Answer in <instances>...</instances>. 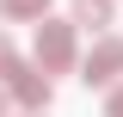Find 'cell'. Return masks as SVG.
<instances>
[{
  "instance_id": "cell-6",
  "label": "cell",
  "mask_w": 123,
  "mask_h": 117,
  "mask_svg": "<svg viewBox=\"0 0 123 117\" xmlns=\"http://www.w3.org/2000/svg\"><path fill=\"white\" fill-rule=\"evenodd\" d=\"M12 62H18V49H12V37H6V31H0V74L12 68Z\"/></svg>"
},
{
  "instance_id": "cell-9",
  "label": "cell",
  "mask_w": 123,
  "mask_h": 117,
  "mask_svg": "<svg viewBox=\"0 0 123 117\" xmlns=\"http://www.w3.org/2000/svg\"><path fill=\"white\" fill-rule=\"evenodd\" d=\"M25 117H43V111H25Z\"/></svg>"
},
{
  "instance_id": "cell-1",
  "label": "cell",
  "mask_w": 123,
  "mask_h": 117,
  "mask_svg": "<svg viewBox=\"0 0 123 117\" xmlns=\"http://www.w3.org/2000/svg\"><path fill=\"white\" fill-rule=\"evenodd\" d=\"M74 68V25L68 19H43L37 25V74H68Z\"/></svg>"
},
{
  "instance_id": "cell-3",
  "label": "cell",
  "mask_w": 123,
  "mask_h": 117,
  "mask_svg": "<svg viewBox=\"0 0 123 117\" xmlns=\"http://www.w3.org/2000/svg\"><path fill=\"white\" fill-rule=\"evenodd\" d=\"M117 74H123V37H98V43L86 49V62H80V80L86 86H117Z\"/></svg>"
},
{
  "instance_id": "cell-8",
  "label": "cell",
  "mask_w": 123,
  "mask_h": 117,
  "mask_svg": "<svg viewBox=\"0 0 123 117\" xmlns=\"http://www.w3.org/2000/svg\"><path fill=\"white\" fill-rule=\"evenodd\" d=\"M6 111H12V99H6V92H0V117H6Z\"/></svg>"
},
{
  "instance_id": "cell-2",
  "label": "cell",
  "mask_w": 123,
  "mask_h": 117,
  "mask_svg": "<svg viewBox=\"0 0 123 117\" xmlns=\"http://www.w3.org/2000/svg\"><path fill=\"white\" fill-rule=\"evenodd\" d=\"M0 92H6V99H18L25 111H49V80L31 68V62H12V68L0 74Z\"/></svg>"
},
{
  "instance_id": "cell-7",
  "label": "cell",
  "mask_w": 123,
  "mask_h": 117,
  "mask_svg": "<svg viewBox=\"0 0 123 117\" xmlns=\"http://www.w3.org/2000/svg\"><path fill=\"white\" fill-rule=\"evenodd\" d=\"M105 117H123V86H111V99H105Z\"/></svg>"
},
{
  "instance_id": "cell-4",
  "label": "cell",
  "mask_w": 123,
  "mask_h": 117,
  "mask_svg": "<svg viewBox=\"0 0 123 117\" xmlns=\"http://www.w3.org/2000/svg\"><path fill=\"white\" fill-rule=\"evenodd\" d=\"M111 13H117V6H111V0H74V19H68V25H86V31H98V37H105V25H111Z\"/></svg>"
},
{
  "instance_id": "cell-5",
  "label": "cell",
  "mask_w": 123,
  "mask_h": 117,
  "mask_svg": "<svg viewBox=\"0 0 123 117\" xmlns=\"http://www.w3.org/2000/svg\"><path fill=\"white\" fill-rule=\"evenodd\" d=\"M0 19H49V0H0Z\"/></svg>"
}]
</instances>
